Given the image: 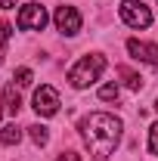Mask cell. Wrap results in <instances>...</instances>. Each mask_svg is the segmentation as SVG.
I'll return each instance as SVG.
<instances>
[{
	"mask_svg": "<svg viewBox=\"0 0 158 161\" xmlns=\"http://www.w3.org/2000/svg\"><path fill=\"white\" fill-rule=\"evenodd\" d=\"M121 130H124L121 118L105 115V112H93V115H87L81 121V136L87 142V149L93 155H99V158H109L115 152V146L121 140Z\"/></svg>",
	"mask_w": 158,
	"mask_h": 161,
	"instance_id": "obj_1",
	"label": "cell"
},
{
	"mask_svg": "<svg viewBox=\"0 0 158 161\" xmlns=\"http://www.w3.org/2000/svg\"><path fill=\"white\" fill-rule=\"evenodd\" d=\"M102 68H105V59H102V56H81V59L68 68V80H71V87L84 90V87H90L93 80H99Z\"/></svg>",
	"mask_w": 158,
	"mask_h": 161,
	"instance_id": "obj_2",
	"label": "cell"
},
{
	"mask_svg": "<svg viewBox=\"0 0 158 161\" xmlns=\"http://www.w3.org/2000/svg\"><path fill=\"white\" fill-rule=\"evenodd\" d=\"M121 19L130 28H149L152 25V9L143 0H124L121 3Z\"/></svg>",
	"mask_w": 158,
	"mask_h": 161,
	"instance_id": "obj_3",
	"label": "cell"
},
{
	"mask_svg": "<svg viewBox=\"0 0 158 161\" xmlns=\"http://www.w3.org/2000/svg\"><path fill=\"white\" fill-rule=\"evenodd\" d=\"M34 112H37L40 118H50V115H56L59 112V93L50 87V84H40L37 90H34Z\"/></svg>",
	"mask_w": 158,
	"mask_h": 161,
	"instance_id": "obj_4",
	"label": "cell"
},
{
	"mask_svg": "<svg viewBox=\"0 0 158 161\" xmlns=\"http://www.w3.org/2000/svg\"><path fill=\"white\" fill-rule=\"evenodd\" d=\"M16 25H19L22 31H43V25H47V9H43L40 3H28V6H22Z\"/></svg>",
	"mask_w": 158,
	"mask_h": 161,
	"instance_id": "obj_5",
	"label": "cell"
},
{
	"mask_svg": "<svg viewBox=\"0 0 158 161\" xmlns=\"http://www.w3.org/2000/svg\"><path fill=\"white\" fill-rule=\"evenodd\" d=\"M56 28H59L62 34H78L81 31V13L75 9V6H59L56 9Z\"/></svg>",
	"mask_w": 158,
	"mask_h": 161,
	"instance_id": "obj_6",
	"label": "cell"
},
{
	"mask_svg": "<svg viewBox=\"0 0 158 161\" xmlns=\"http://www.w3.org/2000/svg\"><path fill=\"white\" fill-rule=\"evenodd\" d=\"M127 53L137 62H146V65H158V47L155 43H143V40H127Z\"/></svg>",
	"mask_w": 158,
	"mask_h": 161,
	"instance_id": "obj_7",
	"label": "cell"
},
{
	"mask_svg": "<svg viewBox=\"0 0 158 161\" xmlns=\"http://www.w3.org/2000/svg\"><path fill=\"white\" fill-rule=\"evenodd\" d=\"M19 140H22V130L16 124H6V127L0 130V142H3V146H16Z\"/></svg>",
	"mask_w": 158,
	"mask_h": 161,
	"instance_id": "obj_8",
	"label": "cell"
},
{
	"mask_svg": "<svg viewBox=\"0 0 158 161\" xmlns=\"http://www.w3.org/2000/svg\"><path fill=\"white\" fill-rule=\"evenodd\" d=\"M3 96H6V108H9L13 115H19V108H22V99H19V93H16V84H9V87L3 90Z\"/></svg>",
	"mask_w": 158,
	"mask_h": 161,
	"instance_id": "obj_9",
	"label": "cell"
},
{
	"mask_svg": "<svg viewBox=\"0 0 158 161\" xmlns=\"http://www.w3.org/2000/svg\"><path fill=\"white\" fill-rule=\"evenodd\" d=\"M28 133H31L34 146H47V140H50V130H47L43 124H31V127H28Z\"/></svg>",
	"mask_w": 158,
	"mask_h": 161,
	"instance_id": "obj_10",
	"label": "cell"
},
{
	"mask_svg": "<svg viewBox=\"0 0 158 161\" xmlns=\"http://www.w3.org/2000/svg\"><path fill=\"white\" fill-rule=\"evenodd\" d=\"M118 75L127 80V87H133V90H139V87H143V78H139V75H133L130 68H118Z\"/></svg>",
	"mask_w": 158,
	"mask_h": 161,
	"instance_id": "obj_11",
	"label": "cell"
},
{
	"mask_svg": "<svg viewBox=\"0 0 158 161\" xmlns=\"http://www.w3.org/2000/svg\"><path fill=\"white\" fill-rule=\"evenodd\" d=\"M31 68H19L16 75H13V84H19V87H31Z\"/></svg>",
	"mask_w": 158,
	"mask_h": 161,
	"instance_id": "obj_12",
	"label": "cell"
},
{
	"mask_svg": "<svg viewBox=\"0 0 158 161\" xmlns=\"http://www.w3.org/2000/svg\"><path fill=\"white\" fill-rule=\"evenodd\" d=\"M99 99H102V102L118 99V84H105V87H99Z\"/></svg>",
	"mask_w": 158,
	"mask_h": 161,
	"instance_id": "obj_13",
	"label": "cell"
},
{
	"mask_svg": "<svg viewBox=\"0 0 158 161\" xmlns=\"http://www.w3.org/2000/svg\"><path fill=\"white\" fill-rule=\"evenodd\" d=\"M149 152H152V155H158V121L149 127Z\"/></svg>",
	"mask_w": 158,
	"mask_h": 161,
	"instance_id": "obj_14",
	"label": "cell"
},
{
	"mask_svg": "<svg viewBox=\"0 0 158 161\" xmlns=\"http://www.w3.org/2000/svg\"><path fill=\"white\" fill-rule=\"evenodd\" d=\"M56 161H81V155H78V152H62Z\"/></svg>",
	"mask_w": 158,
	"mask_h": 161,
	"instance_id": "obj_15",
	"label": "cell"
},
{
	"mask_svg": "<svg viewBox=\"0 0 158 161\" xmlns=\"http://www.w3.org/2000/svg\"><path fill=\"white\" fill-rule=\"evenodd\" d=\"M16 3H19V0H0V9H13Z\"/></svg>",
	"mask_w": 158,
	"mask_h": 161,
	"instance_id": "obj_16",
	"label": "cell"
},
{
	"mask_svg": "<svg viewBox=\"0 0 158 161\" xmlns=\"http://www.w3.org/2000/svg\"><path fill=\"white\" fill-rule=\"evenodd\" d=\"M0 99H3V96H0ZM0 115H3V105H0Z\"/></svg>",
	"mask_w": 158,
	"mask_h": 161,
	"instance_id": "obj_17",
	"label": "cell"
},
{
	"mask_svg": "<svg viewBox=\"0 0 158 161\" xmlns=\"http://www.w3.org/2000/svg\"><path fill=\"white\" fill-rule=\"evenodd\" d=\"M155 108H158V99H155Z\"/></svg>",
	"mask_w": 158,
	"mask_h": 161,
	"instance_id": "obj_18",
	"label": "cell"
}]
</instances>
